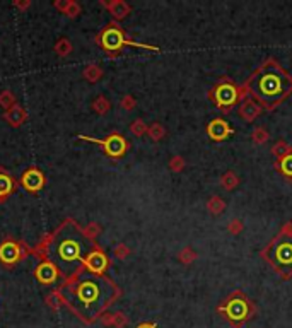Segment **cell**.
Masks as SVG:
<instances>
[{"label":"cell","mask_w":292,"mask_h":328,"mask_svg":"<svg viewBox=\"0 0 292 328\" xmlns=\"http://www.w3.org/2000/svg\"><path fill=\"white\" fill-rule=\"evenodd\" d=\"M253 140L255 142H263V140H266V132L265 130H261V128H258V130H256L255 133H253Z\"/></svg>","instance_id":"32"},{"label":"cell","mask_w":292,"mask_h":328,"mask_svg":"<svg viewBox=\"0 0 292 328\" xmlns=\"http://www.w3.org/2000/svg\"><path fill=\"white\" fill-rule=\"evenodd\" d=\"M14 192V179L7 173L0 171V202H4Z\"/></svg>","instance_id":"16"},{"label":"cell","mask_w":292,"mask_h":328,"mask_svg":"<svg viewBox=\"0 0 292 328\" xmlns=\"http://www.w3.org/2000/svg\"><path fill=\"white\" fill-rule=\"evenodd\" d=\"M69 2H70V0H56L53 5L58 10H61V12H65V9H67V5H69Z\"/></svg>","instance_id":"34"},{"label":"cell","mask_w":292,"mask_h":328,"mask_svg":"<svg viewBox=\"0 0 292 328\" xmlns=\"http://www.w3.org/2000/svg\"><path fill=\"white\" fill-rule=\"evenodd\" d=\"M89 246L84 239V233L74 228V224H67L53 238L50 251L53 255V263L61 274L70 275L84 265V260L89 253Z\"/></svg>","instance_id":"2"},{"label":"cell","mask_w":292,"mask_h":328,"mask_svg":"<svg viewBox=\"0 0 292 328\" xmlns=\"http://www.w3.org/2000/svg\"><path fill=\"white\" fill-rule=\"evenodd\" d=\"M20 184L31 193H38L45 187V174L38 168H29L20 176Z\"/></svg>","instance_id":"9"},{"label":"cell","mask_w":292,"mask_h":328,"mask_svg":"<svg viewBox=\"0 0 292 328\" xmlns=\"http://www.w3.org/2000/svg\"><path fill=\"white\" fill-rule=\"evenodd\" d=\"M231 133H233V128H231L224 120H214L208 125V135L215 138V140H222V138L231 135Z\"/></svg>","instance_id":"14"},{"label":"cell","mask_w":292,"mask_h":328,"mask_svg":"<svg viewBox=\"0 0 292 328\" xmlns=\"http://www.w3.org/2000/svg\"><path fill=\"white\" fill-rule=\"evenodd\" d=\"M79 138H82V140H87V142L99 144V146H102V151H105L110 157H115V159L121 157L123 154L127 152V147H128L127 140L121 135H118V133H111V135L108 138H105V140H97V138L86 137V135H79Z\"/></svg>","instance_id":"7"},{"label":"cell","mask_w":292,"mask_h":328,"mask_svg":"<svg viewBox=\"0 0 292 328\" xmlns=\"http://www.w3.org/2000/svg\"><path fill=\"white\" fill-rule=\"evenodd\" d=\"M4 118H5V121H7L10 127L17 128V127L23 125L26 120H28V111H26L23 106L15 105V106L10 108V110H7L4 113Z\"/></svg>","instance_id":"13"},{"label":"cell","mask_w":292,"mask_h":328,"mask_svg":"<svg viewBox=\"0 0 292 328\" xmlns=\"http://www.w3.org/2000/svg\"><path fill=\"white\" fill-rule=\"evenodd\" d=\"M23 258V250L14 241H4L0 244V261L5 265H15Z\"/></svg>","instance_id":"11"},{"label":"cell","mask_w":292,"mask_h":328,"mask_svg":"<svg viewBox=\"0 0 292 328\" xmlns=\"http://www.w3.org/2000/svg\"><path fill=\"white\" fill-rule=\"evenodd\" d=\"M99 45L105 48L106 51H118L120 48H123L125 45H132V46H142V48H151V46L145 45H138L133 43V41H128L123 34L121 29H118L116 26H108V28L102 31L99 36Z\"/></svg>","instance_id":"6"},{"label":"cell","mask_w":292,"mask_h":328,"mask_svg":"<svg viewBox=\"0 0 292 328\" xmlns=\"http://www.w3.org/2000/svg\"><path fill=\"white\" fill-rule=\"evenodd\" d=\"M130 130H132V133H135V135L140 137L142 133H145V132H147V127H145V123H143L142 120H135V121L132 123Z\"/></svg>","instance_id":"27"},{"label":"cell","mask_w":292,"mask_h":328,"mask_svg":"<svg viewBox=\"0 0 292 328\" xmlns=\"http://www.w3.org/2000/svg\"><path fill=\"white\" fill-rule=\"evenodd\" d=\"M121 106L125 108V110H132V108L135 106V101H133L132 96H125V97L121 99Z\"/></svg>","instance_id":"31"},{"label":"cell","mask_w":292,"mask_h":328,"mask_svg":"<svg viewBox=\"0 0 292 328\" xmlns=\"http://www.w3.org/2000/svg\"><path fill=\"white\" fill-rule=\"evenodd\" d=\"M280 169H282V173L287 174V176H292V154H287V156L282 159Z\"/></svg>","instance_id":"23"},{"label":"cell","mask_w":292,"mask_h":328,"mask_svg":"<svg viewBox=\"0 0 292 328\" xmlns=\"http://www.w3.org/2000/svg\"><path fill=\"white\" fill-rule=\"evenodd\" d=\"M82 233L87 234V236H91V238H94V236L99 234V228H97L96 224H89L84 231H82Z\"/></svg>","instance_id":"30"},{"label":"cell","mask_w":292,"mask_h":328,"mask_svg":"<svg viewBox=\"0 0 292 328\" xmlns=\"http://www.w3.org/2000/svg\"><path fill=\"white\" fill-rule=\"evenodd\" d=\"M234 184H238V178H236L233 173H227L225 176H222V187L224 188H233Z\"/></svg>","instance_id":"29"},{"label":"cell","mask_w":292,"mask_h":328,"mask_svg":"<svg viewBox=\"0 0 292 328\" xmlns=\"http://www.w3.org/2000/svg\"><path fill=\"white\" fill-rule=\"evenodd\" d=\"M208 210L214 214H219L220 210H224V202L220 198H212L208 202Z\"/></svg>","instance_id":"28"},{"label":"cell","mask_w":292,"mask_h":328,"mask_svg":"<svg viewBox=\"0 0 292 328\" xmlns=\"http://www.w3.org/2000/svg\"><path fill=\"white\" fill-rule=\"evenodd\" d=\"M65 302H67V299L60 294V292H53V294L48 296V304L53 308H58L60 304H65Z\"/></svg>","instance_id":"25"},{"label":"cell","mask_w":292,"mask_h":328,"mask_svg":"<svg viewBox=\"0 0 292 328\" xmlns=\"http://www.w3.org/2000/svg\"><path fill=\"white\" fill-rule=\"evenodd\" d=\"M260 113V106L255 105L253 101H246L243 106H241V115H243L246 120H253V118Z\"/></svg>","instance_id":"18"},{"label":"cell","mask_w":292,"mask_h":328,"mask_svg":"<svg viewBox=\"0 0 292 328\" xmlns=\"http://www.w3.org/2000/svg\"><path fill=\"white\" fill-rule=\"evenodd\" d=\"M72 291L82 313L89 315L91 320L99 315L106 306H110L116 296V287L110 280L94 274L80 279L72 287Z\"/></svg>","instance_id":"3"},{"label":"cell","mask_w":292,"mask_h":328,"mask_svg":"<svg viewBox=\"0 0 292 328\" xmlns=\"http://www.w3.org/2000/svg\"><path fill=\"white\" fill-rule=\"evenodd\" d=\"M219 313L231 323V325L238 328L253 316L255 308L244 294L234 292L233 296H229L227 299L219 306Z\"/></svg>","instance_id":"4"},{"label":"cell","mask_w":292,"mask_h":328,"mask_svg":"<svg viewBox=\"0 0 292 328\" xmlns=\"http://www.w3.org/2000/svg\"><path fill=\"white\" fill-rule=\"evenodd\" d=\"M55 51H56V55H58V56H69L72 53L70 39H67V38L58 39V43L55 45Z\"/></svg>","instance_id":"22"},{"label":"cell","mask_w":292,"mask_h":328,"mask_svg":"<svg viewBox=\"0 0 292 328\" xmlns=\"http://www.w3.org/2000/svg\"><path fill=\"white\" fill-rule=\"evenodd\" d=\"M266 258L275 270H279L282 277L292 275V236L280 234L279 238L272 241V244L266 250Z\"/></svg>","instance_id":"5"},{"label":"cell","mask_w":292,"mask_h":328,"mask_svg":"<svg viewBox=\"0 0 292 328\" xmlns=\"http://www.w3.org/2000/svg\"><path fill=\"white\" fill-rule=\"evenodd\" d=\"M102 325L106 326H115V328H123L128 323L127 316L123 313H110V315L102 316Z\"/></svg>","instance_id":"17"},{"label":"cell","mask_w":292,"mask_h":328,"mask_svg":"<svg viewBox=\"0 0 292 328\" xmlns=\"http://www.w3.org/2000/svg\"><path fill=\"white\" fill-rule=\"evenodd\" d=\"M147 132L152 140H159V138H162V135H164V128L159 125V123H154L151 128H147Z\"/></svg>","instance_id":"24"},{"label":"cell","mask_w":292,"mask_h":328,"mask_svg":"<svg viewBox=\"0 0 292 328\" xmlns=\"http://www.w3.org/2000/svg\"><path fill=\"white\" fill-rule=\"evenodd\" d=\"M214 97L219 106H231L234 105L236 97H238V91L233 84H220L214 92Z\"/></svg>","instance_id":"12"},{"label":"cell","mask_w":292,"mask_h":328,"mask_svg":"<svg viewBox=\"0 0 292 328\" xmlns=\"http://www.w3.org/2000/svg\"><path fill=\"white\" fill-rule=\"evenodd\" d=\"M84 79L86 80H89V82H97L101 79V75H102V70L99 69L97 65H87L86 69H84Z\"/></svg>","instance_id":"20"},{"label":"cell","mask_w":292,"mask_h":328,"mask_svg":"<svg viewBox=\"0 0 292 328\" xmlns=\"http://www.w3.org/2000/svg\"><path fill=\"white\" fill-rule=\"evenodd\" d=\"M31 5V2H14V7H19L20 10H24V9H28Z\"/></svg>","instance_id":"35"},{"label":"cell","mask_w":292,"mask_h":328,"mask_svg":"<svg viewBox=\"0 0 292 328\" xmlns=\"http://www.w3.org/2000/svg\"><path fill=\"white\" fill-rule=\"evenodd\" d=\"M36 279H38L39 284L43 285H53L60 277V270L56 269V265L51 260H45L36 266L34 272Z\"/></svg>","instance_id":"8"},{"label":"cell","mask_w":292,"mask_h":328,"mask_svg":"<svg viewBox=\"0 0 292 328\" xmlns=\"http://www.w3.org/2000/svg\"><path fill=\"white\" fill-rule=\"evenodd\" d=\"M248 87L265 108H274L292 92V77L275 61H268L251 77Z\"/></svg>","instance_id":"1"},{"label":"cell","mask_w":292,"mask_h":328,"mask_svg":"<svg viewBox=\"0 0 292 328\" xmlns=\"http://www.w3.org/2000/svg\"><path fill=\"white\" fill-rule=\"evenodd\" d=\"M84 266L91 274L101 275L108 269V256L101 250H91L84 260Z\"/></svg>","instance_id":"10"},{"label":"cell","mask_w":292,"mask_h":328,"mask_svg":"<svg viewBox=\"0 0 292 328\" xmlns=\"http://www.w3.org/2000/svg\"><path fill=\"white\" fill-rule=\"evenodd\" d=\"M110 101L106 99L105 96H97L94 101H92V110H94L97 115H105L106 111H110Z\"/></svg>","instance_id":"19"},{"label":"cell","mask_w":292,"mask_h":328,"mask_svg":"<svg viewBox=\"0 0 292 328\" xmlns=\"http://www.w3.org/2000/svg\"><path fill=\"white\" fill-rule=\"evenodd\" d=\"M65 15H69V17H77V15L80 14V5L74 2V0H70L69 5H67V9H65Z\"/></svg>","instance_id":"26"},{"label":"cell","mask_w":292,"mask_h":328,"mask_svg":"<svg viewBox=\"0 0 292 328\" xmlns=\"http://www.w3.org/2000/svg\"><path fill=\"white\" fill-rule=\"evenodd\" d=\"M15 106V96L12 91H2L0 92V108H4L5 111Z\"/></svg>","instance_id":"21"},{"label":"cell","mask_w":292,"mask_h":328,"mask_svg":"<svg viewBox=\"0 0 292 328\" xmlns=\"http://www.w3.org/2000/svg\"><path fill=\"white\" fill-rule=\"evenodd\" d=\"M102 5H105L116 19H123L128 12H130V5L127 2H123V0H115V2H108V4L105 2Z\"/></svg>","instance_id":"15"},{"label":"cell","mask_w":292,"mask_h":328,"mask_svg":"<svg viewBox=\"0 0 292 328\" xmlns=\"http://www.w3.org/2000/svg\"><path fill=\"white\" fill-rule=\"evenodd\" d=\"M137 328H157L156 323H140Z\"/></svg>","instance_id":"36"},{"label":"cell","mask_w":292,"mask_h":328,"mask_svg":"<svg viewBox=\"0 0 292 328\" xmlns=\"http://www.w3.org/2000/svg\"><path fill=\"white\" fill-rule=\"evenodd\" d=\"M115 255L118 256V258H125V256L128 255L127 246H125V244H120V246H118V248L115 250Z\"/></svg>","instance_id":"33"}]
</instances>
